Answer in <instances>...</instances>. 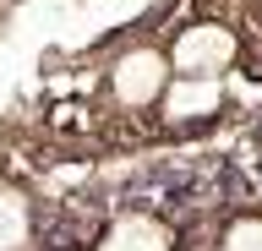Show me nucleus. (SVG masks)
Instances as JSON below:
<instances>
[{
	"instance_id": "obj_1",
	"label": "nucleus",
	"mask_w": 262,
	"mask_h": 251,
	"mask_svg": "<svg viewBox=\"0 0 262 251\" xmlns=\"http://www.w3.org/2000/svg\"><path fill=\"white\" fill-rule=\"evenodd\" d=\"M169 77H175V66H169L164 44L142 38V44H126V50L110 60L104 93H110V104L120 115H153L159 99H164V87H169Z\"/></svg>"
},
{
	"instance_id": "obj_2",
	"label": "nucleus",
	"mask_w": 262,
	"mask_h": 251,
	"mask_svg": "<svg viewBox=\"0 0 262 251\" xmlns=\"http://www.w3.org/2000/svg\"><path fill=\"white\" fill-rule=\"evenodd\" d=\"M164 55H169L175 77H229L241 66V55H246V38L219 17H191V22L175 28V38L164 44Z\"/></svg>"
},
{
	"instance_id": "obj_3",
	"label": "nucleus",
	"mask_w": 262,
	"mask_h": 251,
	"mask_svg": "<svg viewBox=\"0 0 262 251\" xmlns=\"http://www.w3.org/2000/svg\"><path fill=\"white\" fill-rule=\"evenodd\" d=\"M229 109V77H169L159 99V120L169 131H202Z\"/></svg>"
},
{
	"instance_id": "obj_4",
	"label": "nucleus",
	"mask_w": 262,
	"mask_h": 251,
	"mask_svg": "<svg viewBox=\"0 0 262 251\" xmlns=\"http://www.w3.org/2000/svg\"><path fill=\"white\" fill-rule=\"evenodd\" d=\"M93 251H175V224L153 208H120L98 230Z\"/></svg>"
},
{
	"instance_id": "obj_5",
	"label": "nucleus",
	"mask_w": 262,
	"mask_h": 251,
	"mask_svg": "<svg viewBox=\"0 0 262 251\" xmlns=\"http://www.w3.org/2000/svg\"><path fill=\"white\" fill-rule=\"evenodd\" d=\"M33 197L22 186H0V251H28L33 246Z\"/></svg>"
},
{
	"instance_id": "obj_6",
	"label": "nucleus",
	"mask_w": 262,
	"mask_h": 251,
	"mask_svg": "<svg viewBox=\"0 0 262 251\" xmlns=\"http://www.w3.org/2000/svg\"><path fill=\"white\" fill-rule=\"evenodd\" d=\"M213 251H262V213H235L213 240Z\"/></svg>"
},
{
	"instance_id": "obj_7",
	"label": "nucleus",
	"mask_w": 262,
	"mask_h": 251,
	"mask_svg": "<svg viewBox=\"0 0 262 251\" xmlns=\"http://www.w3.org/2000/svg\"><path fill=\"white\" fill-rule=\"evenodd\" d=\"M49 251H82V246H49Z\"/></svg>"
},
{
	"instance_id": "obj_8",
	"label": "nucleus",
	"mask_w": 262,
	"mask_h": 251,
	"mask_svg": "<svg viewBox=\"0 0 262 251\" xmlns=\"http://www.w3.org/2000/svg\"><path fill=\"white\" fill-rule=\"evenodd\" d=\"M251 6H257V11H262V0H251Z\"/></svg>"
},
{
	"instance_id": "obj_9",
	"label": "nucleus",
	"mask_w": 262,
	"mask_h": 251,
	"mask_svg": "<svg viewBox=\"0 0 262 251\" xmlns=\"http://www.w3.org/2000/svg\"><path fill=\"white\" fill-rule=\"evenodd\" d=\"M175 251H186V246H175Z\"/></svg>"
}]
</instances>
